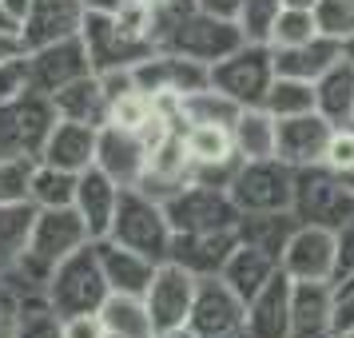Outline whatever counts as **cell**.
<instances>
[{"label": "cell", "instance_id": "obj_48", "mask_svg": "<svg viewBox=\"0 0 354 338\" xmlns=\"http://www.w3.org/2000/svg\"><path fill=\"white\" fill-rule=\"evenodd\" d=\"M88 4V12H120L128 0H84Z\"/></svg>", "mask_w": 354, "mask_h": 338}, {"label": "cell", "instance_id": "obj_1", "mask_svg": "<svg viewBox=\"0 0 354 338\" xmlns=\"http://www.w3.org/2000/svg\"><path fill=\"white\" fill-rule=\"evenodd\" d=\"M243 44H247V36H243L239 20L211 17L203 8H187V12H176V17L160 20V48L192 56V60H199L207 68L227 60Z\"/></svg>", "mask_w": 354, "mask_h": 338}, {"label": "cell", "instance_id": "obj_52", "mask_svg": "<svg viewBox=\"0 0 354 338\" xmlns=\"http://www.w3.org/2000/svg\"><path fill=\"white\" fill-rule=\"evenodd\" d=\"M104 338H124V335H112V330H104Z\"/></svg>", "mask_w": 354, "mask_h": 338}, {"label": "cell", "instance_id": "obj_31", "mask_svg": "<svg viewBox=\"0 0 354 338\" xmlns=\"http://www.w3.org/2000/svg\"><path fill=\"white\" fill-rule=\"evenodd\" d=\"M179 112H183V128L187 124H219V128H231L235 115L243 112V104H235L227 92H219L215 84H207V88H199L192 96H183Z\"/></svg>", "mask_w": 354, "mask_h": 338}, {"label": "cell", "instance_id": "obj_19", "mask_svg": "<svg viewBox=\"0 0 354 338\" xmlns=\"http://www.w3.org/2000/svg\"><path fill=\"white\" fill-rule=\"evenodd\" d=\"M96 255L100 267H104V279H108V290L112 294H140L144 299L151 279H156V259L140 255L131 247H120L112 239H96Z\"/></svg>", "mask_w": 354, "mask_h": 338}, {"label": "cell", "instance_id": "obj_44", "mask_svg": "<svg viewBox=\"0 0 354 338\" xmlns=\"http://www.w3.org/2000/svg\"><path fill=\"white\" fill-rule=\"evenodd\" d=\"M195 8H203V12H211V17H227L235 20L243 8V0H195Z\"/></svg>", "mask_w": 354, "mask_h": 338}, {"label": "cell", "instance_id": "obj_42", "mask_svg": "<svg viewBox=\"0 0 354 338\" xmlns=\"http://www.w3.org/2000/svg\"><path fill=\"white\" fill-rule=\"evenodd\" d=\"M104 319L100 314H64L60 319V338H104Z\"/></svg>", "mask_w": 354, "mask_h": 338}, {"label": "cell", "instance_id": "obj_30", "mask_svg": "<svg viewBox=\"0 0 354 338\" xmlns=\"http://www.w3.org/2000/svg\"><path fill=\"white\" fill-rule=\"evenodd\" d=\"M12 338H60V314L48 294L12 299Z\"/></svg>", "mask_w": 354, "mask_h": 338}, {"label": "cell", "instance_id": "obj_18", "mask_svg": "<svg viewBox=\"0 0 354 338\" xmlns=\"http://www.w3.org/2000/svg\"><path fill=\"white\" fill-rule=\"evenodd\" d=\"M120 195H124V187H120L112 176H104L100 167L80 171L72 207H76V215L84 219V227H88L92 239H108L112 219H115V207H120Z\"/></svg>", "mask_w": 354, "mask_h": 338}, {"label": "cell", "instance_id": "obj_7", "mask_svg": "<svg viewBox=\"0 0 354 338\" xmlns=\"http://www.w3.org/2000/svg\"><path fill=\"white\" fill-rule=\"evenodd\" d=\"M56 108L44 92H20L17 100L0 104V156H32L40 160V151L48 144L52 128H56Z\"/></svg>", "mask_w": 354, "mask_h": 338}, {"label": "cell", "instance_id": "obj_37", "mask_svg": "<svg viewBox=\"0 0 354 338\" xmlns=\"http://www.w3.org/2000/svg\"><path fill=\"white\" fill-rule=\"evenodd\" d=\"M279 12H283V0H243L239 8V28L247 40H255V44H267L271 40V28L274 20H279Z\"/></svg>", "mask_w": 354, "mask_h": 338}, {"label": "cell", "instance_id": "obj_45", "mask_svg": "<svg viewBox=\"0 0 354 338\" xmlns=\"http://www.w3.org/2000/svg\"><path fill=\"white\" fill-rule=\"evenodd\" d=\"M17 56H24V40L17 32H0V64L4 60H17Z\"/></svg>", "mask_w": 354, "mask_h": 338}, {"label": "cell", "instance_id": "obj_40", "mask_svg": "<svg viewBox=\"0 0 354 338\" xmlns=\"http://www.w3.org/2000/svg\"><path fill=\"white\" fill-rule=\"evenodd\" d=\"M326 167L338 176L354 179V124H335L330 131V144H326Z\"/></svg>", "mask_w": 354, "mask_h": 338}, {"label": "cell", "instance_id": "obj_46", "mask_svg": "<svg viewBox=\"0 0 354 338\" xmlns=\"http://www.w3.org/2000/svg\"><path fill=\"white\" fill-rule=\"evenodd\" d=\"M0 338H12V299L0 287Z\"/></svg>", "mask_w": 354, "mask_h": 338}, {"label": "cell", "instance_id": "obj_20", "mask_svg": "<svg viewBox=\"0 0 354 338\" xmlns=\"http://www.w3.org/2000/svg\"><path fill=\"white\" fill-rule=\"evenodd\" d=\"M96 151H100V128L76 124V120H56V128H52L40 160L80 176L88 167H96Z\"/></svg>", "mask_w": 354, "mask_h": 338}, {"label": "cell", "instance_id": "obj_9", "mask_svg": "<svg viewBox=\"0 0 354 338\" xmlns=\"http://www.w3.org/2000/svg\"><path fill=\"white\" fill-rule=\"evenodd\" d=\"M279 267L290 283H335L338 271V231L319 223H299L290 231Z\"/></svg>", "mask_w": 354, "mask_h": 338}, {"label": "cell", "instance_id": "obj_51", "mask_svg": "<svg viewBox=\"0 0 354 338\" xmlns=\"http://www.w3.org/2000/svg\"><path fill=\"white\" fill-rule=\"evenodd\" d=\"M342 52H346V56L354 60V40H346V44H342Z\"/></svg>", "mask_w": 354, "mask_h": 338}, {"label": "cell", "instance_id": "obj_10", "mask_svg": "<svg viewBox=\"0 0 354 338\" xmlns=\"http://www.w3.org/2000/svg\"><path fill=\"white\" fill-rule=\"evenodd\" d=\"M80 40L88 48V60L96 72H115V68H136L144 56L156 52L151 40H140L131 36L112 12H88L80 28Z\"/></svg>", "mask_w": 354, "mask_h": 338}, {"label": "cell", "instance_id": "obj_36", "mask_svg": "<svg viewBox=\"0 0 354 338\" xmlns=\"http://www.w3.org/2000/svg\"><path fill=\"white\" fill-rule=\"evenodd\" d=\"M319 36V24H315V12H303V8H283L279 20L271 28V48H295V44H306Z\"/></svg>", "mask_w": 354, "mask_h": 338}, {"label": "cell", "instance_id": "obj_13", "mask_svg": "<svg viewBox=\"0 0 354 338\" xmlns=\"http://www.w3.org/2000/svg\"><path fill=\"white\" fill-rule=\"evenodd\" d=\"M243 319H247V303L227 287L219 274L199 279L192 319H187V326H192L195 335H199V338H235V335L247 330Z\"/></svg>", "mask_w": 354, "mask_h": 338}, {"label": "cell", "instance_id": "obj_2", "mask_svg": "<svg viewBox=\"0 0 354 338\" xmlns=\"http://www.w3.org/2000/svg\"><path fill=\"white\" fill-rule=\"evenodd\" d=\"M108 239L120 243V247H131V251H140L147 259H156V263H163V259H171L176 227H171L167 207H163L156 195H147L144 187H124Z\"/></svg>", "mask_w": 354, "mask_h": 338}, {"label": "cell", "instance_id": "obj_29", "mask_svg": "<svg viewBox=\"0 0 354 338\" xmlns=\"http://www.w3.org/2000/svg\"><path fill=\"white\" fill-rule=\"evenodd\" d=\"M100 319L112 335L124 338H156V322H151V310L140 294H108L104 306H100Z\"/></svg>", "mask_w": 354, "mask_h": 338}, {"label": "cell", "instance_id": "obj_24", "mask_svg": "<svg viewBox=\"0 0 354 338\" xmlns=\"http://www.w3.org/2000/svg\"><path fill=\"white\" fill-rule=\"evenodd\" d=\"M52 100V108L60 120H76V124H92V128H104L108 124V108H112V100L104 92V84H100L96 72H88L80 80H72L68 88H60Z\"/></svg>", "mask_w": 354, "mask_h": 338}, {"label": "cell", "instance_id": "obj_17", "mask_svg": "<svg viewBox=\"0 0 354 338\" xmlns=\"http://www.w3.org/2000/svg\"><path fill=\"white\" fill-rule=\"evenodd\" d=\"M84 17H88L84 0H32V12L20 28L24 52L52 44V40H64V36H80Z\"/></svg>", "mask_w": 354, "mask_h": 338}, {"label": "cell", "instance_id": "obj_15", "mask_svg": "<svg viewBox=\"0 0 354 338\" xmlns=\"http://www.w3.org/2000/svg\"><path fill=\"white\" fill-rule=\"evenodd\" d=\"M330 131H335V124H330L326 115H319V112L279 120V144H274V156H279L283 163H290L295 171H299V167H315V163L326 160Z\"/></svg>", "mask_w": 354, "mask_h": 338}, {"label": "cell", "instance_id": "obj_34", "mask_svg": "<svg viewBox=\"0 0 354 338\" xmlns=\"http://www.w3.org/2000/svg\"><path fill=\"white\" fill-rule=\"evenodd\" d=\"M295 227H299L295 211H283V215H243L239 219V239L255 243V247L271 251V255H283V247H287Z\"/></svg>", "mask_w": 354, "mask_h": 338}, {"label": "cell", "instance_id": "obj_32", "mask_svg": "<svg viewBox=\"0 0 354 338\" xmlns=\"http://www.w3.org/2000/svg\"><path fill=\"white\" fill-rule=\"evenodd\" d=\"M76 183H80L76 171H64V167H52V163L36 160L28 199H32L36 207H72V199H76Z\"/></svg>", "mask_w": 354, "mask_h": 338}, {"label": "cell", "instance_id": "obj_50", "mask_svg": "<svg viewBox=\"0 0 354 338\" xmlns=\"http://www.w3.org/2000/svg\"><path fill=\"white\" fill-rule=\"evenodd\" d=\"M319 0H283V8H303V12H315Z\"/></svg>", "mask_w": 354, "mask_h": 338}, {"label": "cell", "instance_id": "obj_5", "mask_svg": "<svg viewBox=\"0 0 354 338\" xmlns=\"http://www.w3.org/2000/svg\"><path fill=\"white\" fill-rule=\"evenodd\" d=\"M48 303L56 306V314H100L104 299L112 294L108 290V279H104V267H100L96 243L80 247L76 255H68L48 279Z\"/></svg>", "mask_w": 354, "mask_h": 338}, {"label": "cell", "instance_id": "obj_23", "mask_svg": "<svg viewBox=\"0 0 354 338\" xmlns=\"http://www.w3.org/2000/svg\"><path fill=\"white\" fill-rule=\"evenodd\" d=\"M243 326L251 338H290V279L283 271L247 303Z\"/></svg>", "mask_w": 354, "mask_h": 338}, {"label": "cell", "instance_id": "obj_39", "mask_svg": "<svg viewBox=\"0 0 354 338\" xmlns=\"http://www.w3.org/2000/svg\"><path fill=\"white\" fill-rule=\"evenodd\" d=\"M315 24L322 36H330L338 44L354 40V0H319L315 4Z\"/></svg>", "mask_w": 354, "mask_h": 338}, {"label": "cell", "instance_id": "obj_16", "mask_svg": "<svg viewBox=\"0 0 354 338\" xmlns=\"http://www.w3.org/2000/svg\"><path fill=\"white\" fill-rule=\"evenodd\" d=\"M290 338H335V283H290Z\"/></svg>", "mask_w": 354, "mask_h": 338}, {"label": "cell", "instance_id": "obj_26", "mask_svg": "<svg viewBox=\"0 0 354 338\" xmlns=\"http://www.w3.org/2000/svg\"><path fill=\"white\" fill-rule=\"evenodd\" d=\"M274 52V76H295V80H319L326 68L342 60V44L330 40V36H315L306 44H295V48H271Z\"/></svg>", "mask_w": 354, "mask_h": 338}, {"label": "cell", "instance_id": "obj_49", "mask_svg": "<svg viewBox=\"0 0 354 338\" xmlns=\"http://www.w3.org/2000/svg\"><path fill=\"white\" fill-rule=\"evenodd\" d=\"M0 32H17L20 36V24L8 17V8H4V4H0Z\"/></svg>", "mask_w": 354, "mask_h": 338}, {"label": "cell", "instance_id": "obj_28", "mask_svg": "<svg viewBox=\"0 0 354 338\" xmlns=\"http://www.w3.org/2000/svg\"><path fill=\"white\" fill-rule=\"evenodd\" d=\"M36 223V203H0V274H8L24 259Z\"/></svg>", "mask_w": 354, "mask_h": 338}, {"label": "cell", "instance_id": "obj_11", "mask_svg": "<svg viewBox=\"0 0 354 338\" xmlns=\"http://www.w3.org/2000/svg\"><path fill=\"white\" fill-rule=\"evenodd\" d=\"M24 64H28V88H32V92H44V96H56V92L68 88L72 80L96 72L80 36H64V40L28 48L24 52Z\"/></svg>", "mask_w": 354, "mask_h": 338}, {"label": "cell", "instance_id": "obj_3", "mask_svg": "<svg viewBox=\"0 0 354 338\" xmlns=\"http://www.w3.org/2000/svg\"><path fill=\"white\" fill-rule=\"evenodd\" d=\"M227 195L239 215H283L295 211V167L279 156L271 160H239L227 179Z\"/></svg>", "mask_w": 354, "mask_h": 338}, {"label": "cell", "instance_id": "obj_12", "mask_svg": "<svg viewBox=\"0 0 354 338\" xmlns=\"http://www.w3.org/2000/svg\"><path fill=\"white\" fill-rule=\"evenodd\" d=\"M195 290H199V274H192L183 263L163 259L156 267V279H151V287L144 294L147 310H151V322H156V335L187 326L192 306H195Z\"/></svg>", "mask_w": 354, "mask_h": 338}, {"label": "cell", "instance_id": "obj_22", "mask_svg": "<svg viewBox=\"0 0 354 338\" xmlns=\"http://www.w3.org/2000/svg\"><path fill=\"white\" fill-rule=\"evenodd\" d=\"M279 271H283V267H279V255H271V251H263V247H255V243L239 239V247H235L231 259L223 263L219 279L239 294L243 303H251Z\"/></svg>", "mask_w": 354, "mask_h": 338}, {"label": "cell", "instance_id": "obj_43", "mask_svg": "<svg viewBox=\"0 0 354 338\" xmlns=\"http://www.w3.org/2000/svg\"><path fill=\"white\" fill-rule=\"evenodd\" d=\"M354 330V283L335 287V335H351Z\"/></svg>", "mask_w": 354, "mask_h": 338}, {"label": "cell", "instance_id": "obj_25", "mask_svg": "<svg viewBox=\"0 0 354 338\" xmlns=\"http://www.w3.org/2000/svg\"><path fill=\"white\" fill-rule=\"evenodd\" d=\"M315 112L330 124H354V60L346 52L315 80Z\"/></svg>", "mask_w": 354, "mask_h": 338}, {"label": "cell", "instance_id": "obj_35", "mask_svg": "<svg viewBox=\"0 0 354 338\" xmlns=\"http://www.w3.org/2000/svg\"><path fill=\"white\" fill-rule=\"evenodd\" d=\"M151 120H156V104H151V96H144L140 88H131V92H124V96H115L112 108H108V124H112V128L144 131Z\"/></svg>", "mask_w": 354, "mask_h": 338}, {"label": "cell", "instance_id": "obj_38", "mask_svg": "<svg viewBox=\"0 0 354 338\" xmlns=\"http://www.w3.org/2000/svg\"><path fill=\"white\" fill-rule=\"evenodd\" d=\"M32 167H36L32 156H8V160H0V203H24L28 199Z\"/></svg>", "mask_w": 354, "mask_h": 338}, {"label": "cell", "instance_id": "obj_53", "mask_svg": "<svg viewBox=\"0 0 354 338\" xmlns=\"http://www.w3.org/2000/svg\"><path fill=\"white\" fill-rule=\"evenodd\" d=\"M346 338H354V330H351V335H346Z\"/></svg>", "mask_w": 354, "mask_h": 338}, {"label": "cell", "instance_id": "obj_54", "mask_svg": "<svg viewBox=\"0 0 354 338\" xmlns=\"http://www.w3.org/2000/svg\"><path fill=\"white\" fill-rule=\"evenodd\" d=\"M335 338H346V335H335Z\"/></svg>", "mask_w": 354, "mask_h": 338}, {"label": "cell", "instance_id": "obj_21", "mask_svg": "<svg viewBox=\"0 0 354 338\" xmlns=\"http://www.w3.org/2000/svg\"><path fill=\"white\" fill-rule=\"evenodd\" d=\"M239 247V227L231 231H199V235H176L171 243V259L183 263L192 274L207 279V274H219L223 263L231 259V251Z\"/></svg>", "mask_w": 354, "mask_h": 338}, {"label": "cell", "instance_id": "obj_8", "mask_svg": "<svg viewBox=\"0 0 354 338\" xmlns=\"http://www.w3.org/2000/svg\"><path fill=\"white\" fill-rule=\"evenodd\" d=\"M211 84L227 92V96L251 108V104H263L267 88L274 84V52L271 44H255L247 40L243 48H235L227 60L211 64Z\"/></svg>", "mask_w": 354, "mask_h": 338}, {"label": "cell", "instance_id": "obj_14", "mask_svg": "<svg viewBox=\"0 0 354 338\" xmlns=\"http://www.w3.org/2000/svg\"><path fill=\"white\" fill-rule=\"evenodd\" d=\"M147 160H151V147H147V140L140 131L112 128V124L100 128L96 167L104 176H112L120 187H140L147 176Z\"/></svg>", "mask_w": 354, "mask_h": 338}, {"label": "cell", "instance_id": "obj_41", "mask_svg": "<svg viewBox=\"0 0 354 338\" xmlns=\"http://www.w3.org/2000/svg\"><path fill=\"white\" fill-rule=\"evenodd\" d=\"M20 92H28V64H24V56L0 64V104L17 100Z\"/></svg>", "mask_w": 354, "mask_h": 338}, {"label": "cell", "instance_id": "obj_47", "mask_svg": "<svg viewBox=\"0 0 354 338\" xmlns=\"http://www.w3.org/2000/svg\"><path fill=\"white\" fill-rule=\"evenodd\" d=\"M0 4H4V8H8V17L24 28V20H28V12H32V0H0Z\"/></svg>", "mask_w": 354, "mask_h": 338}, {"label": "cell", "instance_id": "obj_33", "mask_svg": "<svg viewBox=\"0 0 354 338\" xmlns=\"http://www.w3.org/2000/svg\"><path fill=\"white\" fill-rule=\"evenodd\" d=\"M263 108L274 120H290V115L315 112V84L295 80V76H274V84L267 88V96H263Z\"/></svg>", "mask_w": 354, "mask_h": 338}, {"label": "cell", "instance_id": "obj_6", "mask_svg": "<svg viewBox=\"0 0 354 338\" xmlns=\"http://www.w3.org/2000/svg\"><path fill=\"white\" fill-rule=\"evenodd\" d=\"M163 207H167V219L176 227V235L231 231V227H239V219H243L223 183H203V179L183 183L176 195L163 199Z\"/></svg>", "mask_w": 354, "mask_h": 338}, {"label": "cell", "instance_id": "obj_27", "mask_svg": "<svg viewBox=\"0 0 354 338\" xmlns=\"http://www.w3.org/2000/svg\"><path fill=\"white\" fill-rule=\"evenodd\" d=\"M231 140H235V156L239 160H271L274 144H279V120L263 104H251V108H243L235 115Z\"/></svg>", "mask_w": 354, "mask_h": 338}, {"label": "cell", "instance_id": "obj_4", "mask_svg": "<svg viewBox=\"0 0 354 338\" xmlns=\"http://www.w3.org/2000/svg\"><path fill=\"white\" fill-rule=\"evenodd\" d=\"M295 219L319 227H346L354 219V179L330 171L326 163L295 171Z\"/></svg>", "mask_w": 354, "mask_h": 338}]
</instances>
